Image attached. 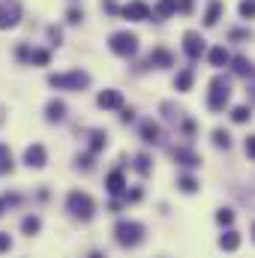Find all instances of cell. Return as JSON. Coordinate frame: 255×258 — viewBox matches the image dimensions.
Listing matches in <instances>:
<instances>
[{"label": "cell", "instance_id": "cell-26", "mask_svg": "<svg viewBox=\"0 0 255 258\" xmlns=\"http://www.w3.org/2000/svg\"><path fill=\"white\" fill-rule=\"evenodd\" d=\"M174 9H177V0H162V3H159V9H156V12H159V15H162V18H165V15H171V12H174Z\"/></svg>", "mask_w": 255, "mask_h": 258}, {"label": "cell", "instance_id": "cell-28", "mask_svg": "<svg viewBox=\"0 0 255 258\" xmlns=\"http://www.w3.org/2000/svg\"><path fill=\"white\" fill-rule=\"evenodd\" d=\"M135 168H138L141 174H147V171H150V159H147V156H138V159H135Z\"/></svg>", "mask_w": 255, "mask_h": 258}, {"label": "cell", "instance_id": "cell-10", "mask_svg": "<svg viewBox=\"0 0 255 258\" xmlns=\"http://www.w3.org/2000/svg\"><path fill=\"white\" fill-rule=\"evenodd\" d=\"M174 159H177L180 165H186V168H195V165H201V159H198L192 150H186V147H174Z\"/></svg>", "mask_w": 255, "mask_h": 258}, {"label": "cell", "instance_id": "cell-19", "mask_svg": "<svg viewBox=\"0 0 255 258\" xmlns=\"http://www.w3.org/2000/svg\"><path fill=\"white\" fill-rule=\"evenodd\" d=\"M63 114H66L63 102H48V120H63Z\"/></svg>", "mask_w": 255, "mask_h": 258}, {"label": "cell", "instance_id": "cell-9", "mask_svg": "<svg viewBox=\"0 0 255 258\" xmlns=\"http://www.w3.org/2000/svg\"><path fill=\"white\" fill-rule=\"evenodd\" d=\"M24 162H27L30 168H42V165H45V147H42V144H33V147H27V153H24Z\"/></svg>", "mask_w": 255, "mask_h": 258}, {"label": "cell", "instance_id": "cell-31", "mask_svg": "<svg viewBox=\"0 0 255 258\" xmlns=\"http://www.w3.org/2000/svg\"><path fill=\"white\" fill-rule=\"evenodd\" d=\"M246 156H249V159H255V135H249V138H246Z\"/></svg>", "mask_w": 255, "mask_h": 258}, {"label": "cell", "instance_id": "cell-2", "mask_svg": "<svg viewBox=\"0 0 255 258\" xmlns=\"http://www.w3.org/2000/svg\"><path fill=\"white\" fill-rule=\"evenodd\" d=\"M114 234H117L120 246H138L141 237H144V225H138V222H120L114 228Z\"/></svg>", "mask_w": 255, "mask_h": 258}, {"label": "cell", "instance_id": "cell-30", "mask_svg": "<svg viewBox=\"0 0 255 258\" xmlns=\"http://www.w3.org/2000/svg\"><path fill=\"white\" fill-rule=\"evenodd\" d=\"M30 60L33 63H48V51H30Z\"/></svg>", "mask_w": 255, "mask_h": 258}, {"label": "cell", "instance_id": "cell-29", "mask_svg": "<svg viewBox=\"0 0 255 258\" xmlns=\"http://www.w3.org/2000/svg\"><path fill=\"white\" fill-rule=\"evenodd\" d=\"M216 219H219L222 225H231V222H234V213H231V210H219V213H216Z\"/></svg>", "mask_w": 255, "mask_h": 258}, {"label": "cell", "instance_id": "cell-4", "mask_svg": "<svg viewBox=\"0 0 255 258\" xmlns=\"http://www.w3.org/2000/svg\"><path fill=\"white\" fill-rule=\"evenodd\" d=\"M108 45H111V51H114V54H123V57H129V54H135V51H138V36L123 30V33H114Z\"/></svg>", "mask_w": 255, "mask_h": 258}, {"label": "cell", "instance_id": "cell-32", "mask_svg": "<svg viewBox=\"0 0 255 258\" xmlns=\"http://www.w3.org/2000/svg\"><path fill=\"white\" fill-rule=\"evenodd\" d=\"M102 9H105V12H117V3H114V0H102Z\"/></svg>", "mask_w": 255, "mask_h": 258}, {"label": "cell", "instance_id": "cell-27", "mask_svg": "<svg viewBox=\"0 0 255 258\" xmlns=\"http://www.w3.org/2000/svg\"><path fill=\"white\" fill-rule=\"evenodd\" d=\"M240 15H243V18H252L255 15V0H243V3H240Z\"/></svg>", "mask_w": 255, "mask_h": 258}, {"label": "cell", "instance_id": "cell-14", "mask_svg": "<svg viewBox=\"0 0 255 258\" xmlns=\"http://www.w3.org/2000/svg\"><path fill=\"white\" fill-rule=\"evenodd\" d=\"M219 246H222V249H228V252H234V249L240 246V237H237V231H225V234L219 237Z\"/></svg>", "mask_w": 255, "mask_h": 258}, {"label": "cell", "instance_id": "cell-7", "mask_svg": "<svg viewBox=\"0 0 255 258\" xmlns=\"http://www.w3.org/2000/svg\"><path fill=\"white\" fill-rule=\"evenodd\" d=\"M123 15L132 18V21H144V18H150V6L141 3V0H132V3L123 6Z\"/></svg>", "mask_w": 255, "mask_h": 258}, {"label": "cell", "instance_id": "cell-33", "mask_svg": "<svg viewBox=\"0 0 255 258\" xmlns=\"http://www.w3.org/2000/svg\"><path fill=\"white\" fill-rule=\"evenodd\" d=\"M9 246H12V240H9V234H0V252H3V249H9Z\"/></svg>", "mask_w": 255, "mask_h": 258}, {"label": "cell", "instance_id": "cell-6", "mask_svg": "<svg viewBox=\"0 0 255 258\" xmlns=\"http://www.w3.org/2000/svg\"><path fill=\"white\" fill-rule=\"evenodd\" d=\"M183 51L192 57V60H198L201 54H204V39H201V33H195V30H189L186 36H183Z\"/></svg>", "mask_w": 255, "mask_h": 258}, {"label": "cell", "instance_id": "cell-11", "mask_svg": "<svg viewBox=\"0 0 255 258\" xmlns=\"http://www.w3.org/2000/svg\"><path fill=\"white\" fill-rule=\"evenodd\" d=\"M150 63H153V66H171V63H174V57H171V51L156 48V51H150Z\"/></svg>", "mask_w": 255, "mask_h": 258}, {"label": "cell", "instance_id": "cell-5", "mask_svg": "<svg viewBox=\"0 0 255 258\" xmlns=\"http://www.w3.org/2000/svg\"><path fill=\"white\" fill-rule=\"evenodd\" d=\"M48 84H51V87H72V90H81V87L90 84V78H87L81 69H75V72H66V75H51Z\"/></svg>", "mask_w": 255, "mask_h": 258}, {"label": "cell", "instance_id": "cell-12", "mask_svg": "<svg viewBox=\"0 0 255 258\" xmlns=\"http://www.w3.org/2000/svg\"><path fill=\"white\" fill-rule=\"evenodd\" d=\"M141 138H144L147 144L159 141V126H156L153 120H144V123H141Z\"/></svg>", "mask_w": 255, "mask_h": 258}, {"label": "cell", "instance_id": "cell-1", "mask_svg": "<svg viewBox=\"0 0 255 258\" xmlns=\"http://www.w3.org/2000/svg\"><path fill=\"white\" fill-rule=\"evenodd\" d=\"M228 96H231V81L225 75H216L210 81V96H207V108L210 111H222L228 105Z\"/></svg>", "mask_w": 255, "mask_h": 258}, {"label": "cell", "instance_id": "cell-34", "mask_svg": "<svg viewBox=\"0 0 255 258\" xmlns=\"http://www.w3.org/2000/svg\"><path fill=\"white\" fill-rule=\"evenodd\" d=\"M81 18H84V15H81L78 9H69V21H81Z\"/></svg>", "mask_w": 255, "mask_h": 258}, {"label": "cell", "instance_id": "cell-22", "mask_svg": "<svg viewBox=\"0 0 255 258\" xmlns=\"http://www.w3.org/2000/svg\"><path fill=\"white\" fill-rule=\"evenodd\" d=\"M249 117H252V111H249L246 105H237V108L231 111V120H234V123H246Z\"/></svg>", "mask_w": 255, "mask_h": 258}, {"label": "cell", "instance_id": "cell-21", "mask_svg": "<svg viewBox=\"0 0 255 258\" xmlns=\"http://www.w3.org/2000/svg\"><path fill=\"white\" fill-rule=\"evenodd\" d=\"M120 189H123V174H120V171H111V174H108V192L117 195Z\"/></svg>", "mask_w": 255, "mask_h": 258}, {"label": "cell", "instance_id": "cell-25", "mask_svg": "<svg viewBox=\"0 0 255 258\" xmlns=\"http://www.w3.org/2000/svg\"><path fill=\"white\" fill-rule=\"evenodd\" d=\"M21 228H24V234H36V231H39V219H36V216H27V219L21 222Z\"/></svg>", "mask_w": 255, "mask_h": 258}, {"label": "cell", "instance_id": "cell-23", "mask_svg": "<svg viewBox=\"0 0 255 258\" xmlns=\"http://www.w3.org/2000/svg\"><path fill=\"white\" fill-rule=\"evenodd\" d=\"M3 171H12V153H9V147L0 144V174Z\"/></svg>", "mask_w": 255, "mask_h": 258}, {"label": "cell", "instance_id": "cell-3", "mask_svg": "<svg viewBox=\"0 0 255 258\" xmlns=\"http://www.w3.org/2000/svg\"><path fill=\"white\" fill-rule=\"evenodd\" d=\"M66 207L72 210V216H78V219H90L93 216V201H90V195H84V192H69V198H66Z\"/></svg>", "mask_w": 255, "mask_h": 258}, {"label": "cell", "instance_id": "cell-18", "mask_svg": "<svg viewBox=\"0 0 255 258\" xmlns=\"http://www.w3.org/2000/svg\"><path fill=\"white\" fill-rule=\"evenodd\" d=\"M231 63H234V72H237V75H252V63H249L246 57H234Z\"/></svg>", "mask_w": 255, "mask_h": 258}, {"label": "cell", "instance_id": "cell-8", "mask_svg": "<svg viewBox=\"0 0 255 258\" xmlns=\"http://www.w3.org/2000/svg\"><path fill=\"white\" fill-rule=\"evenodd\" d=\"M18 15H21V6H18V3H3V6H0V30L18 24Z\"/></svg>", "mask_w": 255, "mask_h": 258}, {"label": "cell", "instance_id": "cell-24", "mask_svg": "<svg viewBox=\"0 0 255 258\" xmlns=\"http://www.w3.org/2000/svg\"><path fill=\"white\" fill-rule=\"evenodd\" d=\"M177 186H180L183 192H195V189H198V180H195V177H189V174H183V177L177 180Z\"/></svg>", "mask_w": 255, "mask_h": 258}, {"label": "cell", "instance_id": "cell-17", "mask_svg": "<svg viewBox=\"0 0 255 258\" xmlns=\"http://www.w3.org/2000/svg\"><path fill=\"white\" fill-rule=\"evenodd\" d=\"M174 87H177V90H189V87H192V69H183V72L174 78Z\"/></svg>", "mask_w": 255, "mask_h": 258}, {"label": "cell", "instance_id": "cell-36", "mask_svg": "<svg viewBox=\"0 0 255 258\" xmlns=\"http://www.w3.org/2000/svg\"><path fill=\"white\" fill-rule=\"evenodd\" d=\"M252 240H255V225H252Z\"/></svg>", "mask_w": 255, "mask_h": 258}, {"label": "cell", "instance_id": "cell-16", "mask_svg": "<svg viewBox=\"0 0 255 258\" xmlns=\"http://www.w3.org/2000/svg\"><path fill=\"white\" fill-rule=\"evenodd\" d=\"M207 57H210V63H213V66H225V63L231 60V57H228V51H225L222 45H219V48H213V51H210Z\"/></svg>", "mask_w": 255, "mask_h": 258}, {"label": "cell", "instance_id": "cell-35", "mask_svg": "<svg viewBox=\"0 0 255 258\" xmlns=\"http://www.w3.org/2000/svg\"><path fill=\"white\" fill-rule=\"evenodd\" d=\"M249 96H252V99H255V87H252V90H249Z\"/></svg>", "mask_w": 255, "mask_h": 258}, {"label": "cell", "instance_id": "cell-20", "mask_svg": "<svg viewBox=\"0 0 255 258\" xmlns=\"http://www.w3.org/2000/svg\"><path fill=\"white\" fill-rule=\"evenodd\" d=\"M213 144H216V147H225V150H228V147H231V135H228L225 129H213Z\"/></svg>", "mask_w": 255, "mask_h": 258}, {"label": "cell", "instance_id": "cell-15", "mask_svg": "<svg viewBox=\"0 0 255 258\" xmlns=\"http://www.w3.org/2000/svg\"><path fill=\"white\" fill-rule=\"evenodd\" d=\"M219 15H222V3H219V0H213V3H210V9H207V15H204V24H207V27H213V24L219 21Z\"/></svg>", "mask_w": 255, "mask_h": 258}, {"label": "cell", "instance_id": "cell-13", "mask_svg": "<svg viewBox=\"0 0 255 258\" xmlns=\"http://www.w3.org/2000/svg\"><path fill=\"white\" fill-rule=\"evenodd\" d=\"M123 99H120V93L117 90H108V93H99V105L102 108H117Z\"/></svg>", "mask_w": 255, "mask_h": 258}]
</instances>
